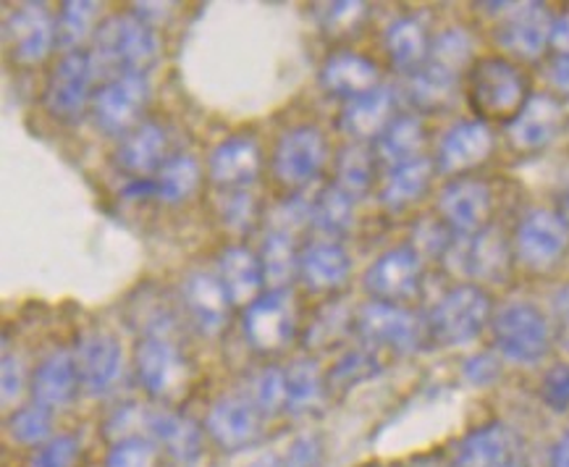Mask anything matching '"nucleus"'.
<instances>
[{
  "label": "nucleus",
  "mask_w": 569,
  "mask_h": 467,
  "mask_svg": "<svg viewBox=\"0 0 569 467\" xmlns=\"http://www.w3.org/2000/svg\"><path fill=\"white\" fill-rule=\"evenodd\" d=\"M90 58L94 77L106 82L121 74H148L160 58V38L137 13H113L94 27Z\"/></svg>",
  "instance_id": "f257e3e1"
},
{
  "label": "nucleus",
  "mask_w": 569,
  "mask_h": 467,
  "mask_svg": "<svg viewBox=\"0 0 569 467\" xmlns=\"http://www.w3.org/2000/svg\"><path fill=\"white\" fill-rule=\"evenodd\" d=\"M467 100L480 121H515L530 100L528 79L505 56L478 58L467 74Z\"/></svg>",
  "instance_id": "f03ea898"
},
{
  "label": "nucleus",
  "mask_w": 569,
  "mask_h": 467,
  "mask_svg": "<svg viewBox=\"0 0 569 467\" xmlns=\"http://www.w3.org/2000/svg\"><path fill=\"white\" fill-rule=\"evenodd\" d=\"M493 345L509 362L532 365L551 347V324L536 305L509 302L491 320Z\"/></svg>",
  "instance_id": "7ed1b4c3"
},
{
  "label": "nucleus",
  "mask_w": 569,
  "mask_h": 467,
  "mask_svg": "<svg viewBox=\"0 0 569 467\" xmlns=\"http://www.w3.org/2000/svg\"><path fill=\"white\" fill-rule=\"evenodd\" d=\"M134 368L142 389L160 403H173L189 389V362L169 334H144L137 345Z\"/></svg>",
  "instance_id": "20e7f679"
},
{
  "label": "nucleus",
  "mask_w": 569,
  "mask_h": 467,
  "mask_svg": "<svg viewBox=\"0 0 569 467\" xmlns=\"http://www.w3.org/2000/svg\"><path fill=\"white\" fill-rule=\"evenodd\" d=\"M491 320V297L476 284L447 291L430 312V331L447 347H462L483 331Z\"/></svg>",
  "instance_id": "39448f33"
},
{
  "label": "nucleus",
  "mask_w": 569,
  "mask_h": 467,
  "mask_svg": "<svg viewBox=\"0 0 569 467\" xmlns=\"http://www.w3.org/2000/svg\"><path fill=\"white\" fill-rule=\"evenodd\" d=\"M328 160L326 135L312 123H299L283 131L273 148L271 171L279 185L287 189H299L310 185L323 171Z\"/></svg>",
  "instance_id": "423d86ee"
},
{
  "label": "nucleus",
  "mask_w": 569,
  "mask_h": 467,
  "mask_svg": "<svg viewBox=\"0 0 569 467\" xmlns=\"http://www.w3.org/2000/svg\"><path fill=\"white\" fill-rule=\"evenodd\" d=\"M244 337L258 352H283L297 337V308L289 289H271L247 305L242 316Z\"/></svg>",
  "instance_id": "0eeeda50"
},
{
  "label": "nucleus",
  "mask_w": 569,
  "mask_h": 467,
  "mask_svg": "<svg viewBox=\"0 0 569 467\" xmlns=\"http://www.w3.org/2000/svg\"><path fill=\"white\" fill-rule=\"evenodd\" d=\"M150 100L148 74H121L94 92L92 119L103 135L123 137L131 129L140 127V116Z\"/></svg>",
  "instance_id": "6e6552de"
},
{
  "label": "nucleus",
  "mask_w": 569,
  "mask_h": 467,
  "mask_svg": "<svg viewBox=\"0 0 569 467\" xmlns=\"http://www.w3.org/2000/svg\"><path fill=\"white\" fill-rule=\"evenodd\" d=\"M94 66L90 53L84 50H71L63 53L61 61L50 71L46 85V108L58 121H77L82 119L84 108L92 106V85H94Z\"/></svg>",
  "instance_id": "1a4fd4ad"
},
{
  "label": "nucleus",
  "mask_w": 569,
  "mask_h": 467,
  "mask_svg": "<svg viewBox=\"0 0 569 467\" xmlns=\"http://www.w3.org/2000/svg\"><path fill=\"white\" fill-rule=\"evenodd\" d=\"M79 381L90 397H108L123 378V349L108 331H87L77 339Z\"/></svg>",
  "instance_id": "9d476101"
},
{
  "label": "nucleus",
  "mask_w": 569,
  "mask_h": 467,
  "mask_svg": "<svg viewBox=\"0 0 569 467\" xmlns=\"http://www.w3.org/2000/svg\"><path fill=\"white\" fill-rule=\"evenodd\" d=\"M355 328L360 339L370 347H386L393 352H415L420 345V320L391 302H368L357 312Z\"/></svg>",
  "instance_id": "9b49d317"
},
{
  "label": "nucleus",
  "mask_w": 569,
  "mask_h": 467,
  "mask_svg": "<svg viewBox=\"0 0 569 467\" xmlns=\"http://www.w3.org/2000/svg\"><path fill=\"white\" fill-rule=\"evenodd\" d=\"M58 42V21L48 6L24 3L6 21V46L17 63L34 66L46 61Z\"/></svg>",
  "instance_id": "f8f14e48"
},
{
  "label": "nucleus",
  "mask_w": 569,
  "mask_h": 467,
  "mask_svg": "<svg viewBox=\"0 0 569 467\" xmlns=\"http://www.w3.org/2000/svg\"><path fill=\"white\" fill-rule=\"evenodd\" d=\"M422 262L415 247H393L365 271V289L378 302L401 305L418 295Z\"/></svg>",
  "instance_id": "ddd939ff"
},
{
  "label": "nucleus",
  "mask_w": 569,
  "mask_h": 467,
  "mask_svg": "<svg viewBox=\"0 0 569 467\" xmlns=\"http://www.w3.org/2000/svg\"><path fill=\"white\" fill-rule=\"evenodd\" d=\"M569 226L551 210H530L515 231V255L530 268H549L567 247Z\"/></svg>",
  "instance_id": "4468645a"
},
{
  "label": "nucleus",
  "mask_w": 569,
  "mask_h": 467,
  "mask_svg": "<svg viewBox=\"0 0 569 467\" xmlns=\"http://www.w3.org/2000/svg\"><path fill=\"white\" fill-rule=\"evenodd\" d=\"M260 420L262 415L250 397L229 394V397L216 399L213 407L208 410L206 434L221 449L237 451L254 444L260 436Z\"/></svg>",
  "instance_id": "2eb2a0df"
},
{
  "label": "nucleus",
  "mask_w": 569,
  "mask_h": 467,
  "mask_svg": "<svg viewBox=\"0 0 569 467\" xmlns=\"http://www.w3.org/2000/svg\"><path fill=\"white\" fill-rule=\"evenodd\" d=\"M491 189H488L486 181L459 177L441 189L439 216L449 229L459 231L462 237H470V234L486 229L488 216H491Z\"/></svg>",
  "instance_id": "dca6fc26"
},
{
  "label": "nucleus",
  "mask_w": 569,
  "mask_h": 467,
  "mask_svg": "<svg viewBox=\"0 0 569 467\" xmlns=\"http://www.w3.org/2000/svg\"><path fill=\"white\" fill-rule=\"evenodd\" d=\"M449 262L459 276H467V279L496 281L507 274L509 247L501 231L483 229L451 245Z\"/></svg>",
  "instance_id": "f3484780"
},
{
  "label": "nucleus",
  "mask_w": 569,
  "mask_h": 467,
  "mask_svg": "<svg viewBox=\"0 0 569 467\" xmlns=\"http://www.w3.org/2000/svg\"><path fill=\"white\" fill-rule=\"evenodd\" d=\"M181 305H184L189 320L206 337H218L231 316V299L226 295L218 276L206 271H192L181 284Z\"/></svg>",
  "instance_id": "a211bd4d"
},
{
  "label": "nucleus",
  "mask_w": 569,
  "mask_h": 467,
  "mask_svg": "<svg viewBox=\"0 0 569 467\" xmlns=\"http://www.w3.org/2000/svg\"><path fill=\"white\" fill-rule=\"evenodd\" d=\"M262 171V152L252 137H229L208 158V177L221 189H247Z\"/></svg>",
  "instance_id": "6ab92c4d"
},
{
  "label": "nucleus",
  "mask_w": 569,
  "mask_h": 467,
  "mask_svg": "<svg viewBox=\"0 0 569 467\" xmlns=\"http://www.w3.org/2000/svg\"><path fill=\"white\" fill-rule=\"evenodd\" d=\"M565 127V108L551 95H530L515 121L507 123L509 140L517 150H538L553 142Z\"/></svg>",
  "instance_id": "aec40b11"
},
{
  "label": "nucleus",
  "mask_w": 569,
  "mask_h": 467,
  "mask_svg": "<svg viewBox=\"0 0 569 467\" xmlns=\"http://www.w3.org/2000/svg\"><path fill=\"white\" fill-rule=\"evenodd\" d=\"M79 389H82V381H79L74 352H66V349L50 352L34 368L32 381H29L34 403L48 407V410H61V407L74 403Z\"/></svg>",
  "instance_id": "412c9836"
},
{
  "label": "nucleus",
  "mask_w": 569,
  "mask_h": 467,
  "mask_svg": "<svg viewBox=\"0 0 569 467\" xmlns=\"http://www.w3.org/2000/svg\"><path fill=\"white\" fill-rule=\"evenodd\" d=\"M493 150V135L486 121H462L447 131L439 145L436 169L443 173H462L476 169Z\"/></svg>",
  "instance_id": "4be33fe9"
},
{
  "label": "nucleus",
  "mask_w": 569,
  "mask_h": 467,
  "mask_svg": "<svg viewBox=\"0 0 569 467\" xmlns=\"http://www.w3.org/2000/svg\"><path fill=\"white\" fill-rule=\"evenodd\" d=\"M551 27L553 21L549 19L543 6H522L515 13H509L505 24L499 27V46L512 53L515 58H525L532 61L543 53V48L551 42Z\"/></svg>",
  "instance_id": "5701e85b"
},
{
  "label": "nucleus",
  "mask_w": 569,
  "mask_h": 467,
  "mask_svg": "<svg viewBox=\"0 0 569 467\" xmlns=\"http://www.w3.org/2000/svg\"><path fill=\"white\" fill-rule=\"evenodd\" d=\"M148 439L179 465L194 463L202 455V428L181 413L152 410L148 415Z\"/></svg>",
  "instance_id": "b1692460"
},
{
  "label": "nucleus",
  "mask_w": 569,
  "mask_h": 467,
  "mask_svg": "<svg viewBox=\"0 0 569 467\" xmlns=\"http://www.w3.org/2000/svg\"><path fill=\"white\" fill-rule=\"evenodd\" d=\"M166 148H169V140H166L163 127L152 121H142L140 127H134L129 135L121 137L119 150H116V163L131 179H148V173L160 171L166 160H169L166 158Z\"/></svg>",
  "instance_id": "393cba45"
},
{
  "label": "nucleus",
  "mask_w": 569,
  "mask_h": 467,
  "mask_svg": "<svg viewBox=\"0 0 569 467\" xmlns=\"http://www.w3.org/2000/svg\"><path fill=\"white\" fill-rule=\"evenodd\" d=\"M352 274V260L337 242H312L299 252V279L308 291H337Z\"/></svg>",
  "instance_id": "a878e982"
},
{
  "label": "nucleus",
  "mask_w": 569,
  "mask_h": 467,
  "mask_svg": "<svg viewBox=\"0 0 569 467\" xmlns=\"http://www.w3.org/2000/svg\"><path fill=\"white\" fill-rule=\"evenodd\" d=\"M515 457V434L505 423H488L457 444L451 467H507Z\"/></svg>",
  "instance_id": "bb28decb"
},
{
  "label": "nucleus",
  "mask_w": 569,
  "mask_h": 467,
  "mask_svg": "<svg viewBox=\"0 0 569 467\" xmlns=\"http://www.w3.org/2000/svg\"><path fill=\"white\" fill-rule=\"evenodd\" d=\"M320 82L331 95L355 100L378 87V66L352 50L333 53L320 69Z\"/></svg>",
  "instance_id": "cd10ccee"
},
{
  "label": "nucleus",
  "mask_w": 569,
  "mask_h": 467,
  "mask_svg": "<svg viewBox=\"0 0 569 467\" xmlns=\"http://www.w3.org/2000/svg\"><path fill=\"white\" fill-rule=\"evenodd\" d=\"M218 279H221L231 305H252L266 287V274H262L260 255L247 247H229L218 258Z\"/></svg>",
  "instance_id": "c85d7f7f"
},
{
  "label": "nucleus",
  "mask_w": 569,
  "mask_h": 467,
  "mask_svg": "<svg viewBox=\"0 0 569 467\" xmlns=\"http://www.w3.org/2000/svg\"><path fill=\"white\" fill-rule=\"evenodd\" d=\"M393 95L386 87H376L373 92L362 98L347 100L345 113H341V129L352 140H378L386 127L393 121Z\"/></svg>",
  "instance_id": "c756f323"
},
{
  "label": "nucleus",
  "mask_w": 569,
  "mask_h": 467,
  "mask_svg": "<svg viewBox=\"0 0 569 467\" xmlns=\"http://www.w3.org/2000/svg\"><path fill=\"white\" fill-rule=\"evenodd\" d=\"M433 169L436 166L422 156L407 160V163L401 166H393L381 189L383 206L389 210H405L407 206H412L415 200H420V197L426 195V189L430 187Z\"/></svg>",
  "instance_id": "7c9ffc66"
},
{
  "label": "nucleus",
  "mask_w": 569,
  "mask_h": 467,
  "mask_svg": "<svg viewBox=\"0 0 569 467\" xmlns=\"http://www.w3.org/2000/svg\"><path fill=\"white\" fill-rule=\"evenodd\" d=\"M158 200L166 206H181L197 195L202 185V166L194 156H171L156 177Z\"/></svg>",
  "instance_id": "2f4dec72"
},
{
  "label": "nucleus",
  "mask_w": 569,
  "mask_h": 467,
  "mask_svg": "<svg viewBox=\"0 0 569 467\" xmlns=\"http://www.w3.org/2000/svg\"><path fill=\"white\" fill-rule=\"evenodd\" d=\"M326 386V376L316 360L302 357V360L291 362L287 368V413L305 415L316 410L323 399Z\"/></svg>",
  "instance_id": "473e14b6"
},
{
  "label": "nucleus",
  "mask_w": 569,
  "mask_h": 467,
  "mask_svg": "<svg viewBox=\"0 0 569 467\" xmlns=\"http://www.w3.org/2000/svg\"><path fill=\"white\" fill-rule=\"evenodd\" d=\"M422 142H426V129H422L420 119L415 116H397L381 137H378V156H381L386 163L401 166L407 160L420 158Z\"/></svg>",
  "instance_id": "72a5a7b5"
},
{
  "label": "nucleus",
  "mask_w": 569,
  "mask_h": 467,
  "mask_svg": "<svg viewBox=\"0 0 569 467\" xmlns=\"http://www.w3.org/2000/svg\"><path fill=\"white\" fill-rule=\"evenodd\" d=\"M386 53H389L391 63L399 69H418L430 53L428 34L420 21L415 19H399L393 21L386 32Z\"/></svg>",
  "instance_id": "f704fd0d"
},
{
  "label": "nucleus",
  "mask_w": 569,
  "mask_h": 467,
  "mask_svg": "<svg viewBox=\"0 0 569 467\" xmlns=\"http://www.w3.org/2000/svg\"><path fill=\"white\" fill-rule=\"evenodd\" d=\"M260 262L268 287L287 289L289 281L299 274V252L295 247V239L287 237V234L268 231L260 250Z\"/></svg>",
  "instance_id": "c9c22d12"
},
{
  "label": "nucleus",
  "mask_w": 569,
  "mask_h": 467,
  "mask_svg": "<svg viewBox=\"0 0 569 467\" xmlns=\"http://www.w3.org/2000/svg\"><path fill=\"white\" fill-rule=\"evenodd\" d=\"M355 221V197L341 187H326L312 200V226L326 237H341Z\"/></svg>",
  "instance_id": "e433bc0d"
},
{
  "label": "nucleus",
  "mask_w": 569,
  "mask_h": 467,
  "mask_svg": "<svg viewBox=\"0 0 569 467\" xmlns=\"http://www.w3.org/2000/svg\"><path fill=\"white\" fill-rule=\"evenodd\" d=\"M9 436L24 447H42V444L53 439V410L38 403L19 407L9 418Z\"/></svg>",
  "instance_id": "4c0bfd02"
},
{
  "label": "nucleus",
  "mask_w": 569,
  "mask_h": 467,
  "mask_svg": "<svg viewBox=\"0 0 569 467\" xmlns=\"http://www.w3.org/2000/svg\"><path fill=\"white\" fill-rule=\"evenodd\" d=\"M373 181V152L365 145H347L337 158V187L349 195H362Z\"/></svg>",
  "instance_id": "58836bf2"
},
{
  "label": "nucleus",
  "mask_w": 569,
  "mask_h": 467,
  "mask_svg": "<svg viewBox=\"0 0 569 467\" xmlns=\"http://www.w3.org/2000/svg\"><path fill=\"white\" fill-rule=\"evenodd\" d=\"M94 19H98V3H63L58 11V46L66 48V53L79 50V46L90 38ZM94 34V32H92Z\"/></svg>",
  "instance_id": "ea45409f"
},
{
  "label": "nucleus",
  "mask_w": 569,
  "mask_h": 467,
  "mask_svg": "<svg viewBox=\"0 0 569 467\" xmlns=\"http://www.w3.org/2000/svg\"><path fill=\"white\" fill-rule=\"evenodd\" d=\"M247 397L252 399V405L258 407L262 418H273L287 410V370L281 368H262L254 374L250 381V394Z\"/></svg>",
  "instance_id": "a19ab883"
},
{
  "label": "nucleus",
  "mask_w": 569,
  "mask_h": 467,
  "mask_svg": "<svg viewBox=\"0 0 569 467\" xmlns=\"http://www.w3.org/2000/svg\"><path fill=\"white\" fill-rule=\"evenodd\" d=\"M352 328V312H349L345 305L328 302L316 312L312 324L305 331V341L312 349H326L345 337V334Z\"/></svg>",
  "instance_id": "79ce46f5"
},
{
  "label": "nucleus",
  "mask_w": 569,
  "mask_h": 467,
  "mask_svg": "<svg viewBox=\"0 0 569 467\" xmlns=\"http://www.w3.org/2000/svg\"><path fill=\"white\" fill-rule=\"evenodd\" d=\"M455 85H457V74H449V71L439 69V66L428 63L415 71L410 92H412V100L420 108H439L451 98Z\"/></svg>",
  "instance_id": "37998d69"
},
{
  "label": "nucleus",
  "mask_w": 569,
  "mask_h": 467,
  "mask_svg": "<svg viewBox=\"0 0 569 467\" xmlns=\"http://www.w3.org/2000/svg\"><path fill=\"white\" fill-rule=\"evenodd\" d=\"M378 360L365 349H355V352H347L341 360L328 370L326 384L328 389H352V386L368 381L378 374Z\"/></svg>",
  "instance_id": "c03bdc74"
},
{
  "label": "nucleus",
  "mask_w": 569,
  "mask_h": 467,
  "mask_svg": "<svg viewBox=\"0 0 569 467\" xmlns=\"http://www.w3.org/2000/svg\"><path fill=\"white\" fill-rule=\"evenodd\" d=\"M216 210L226 229L233 234L250 231L258 221V206H254V197L247 189H223L221 200L216 202Z\"/></svg>",
  "instance_id": "a18cd8bd"
},
{
  "label": "nucleus",
  "mask_w": 569,
  "mask_h": 467,
  "mask_svg": "<svg viewBox=\"0 0 569 467\" xmlns=\"http://www.w3.org/2000/svg\"><path fill=\"white\" fill-rule=\"evenodd\" d=\"M312 226V200H305V197L291 195L287 200L276 202L268 213V231L287 234V237L295 239L299 231H305Z\"/></svg>",
  "instance_id": "49530a36"
},
{
  "label": "nucleus",
  "mask_w": 569,
  "mask_h": 467,
  "mask_svg": "<svg viewBox=\"0 0 569 467\" xmlns=\"http://www.w3.org/2000/svg\"><path fill=\"white\" fill-rule=\"evenodd\" d=\"M470 34L462 32V29H449V32H443L441 38L433 42V48H430V63L449 71V74H457L459 66L470 58Z\"/></svg>",
  "instance_id": "de8ad7c7"
},
{
  "label": "nucleus",
  "mask_w": 569,
  "mask_h": 467,
  "mask_svg": "<svg viewBox=\"0 0 569 467\" xmlns=\"http://www.w3.org/2000/svg\"><path fill=\"white\" fill-rule=\"evenodd\" d=\"M160 449L148 436H134V439H121L113 444L106 467H158Z\"/></svg>",
  "instance_id": "09e8293b"
},
{
  "label": "nucleus",
  "mask_w": 569,
  "mask_h": 467,
  "mask_svg": "<svg viewBox=\"0 0 569 467\" xmlns=\"http://www.w3.org/2000/svg\"><path fill=\"white\" fill-rule=\"evenodd\" d=\"M79 441L69 434H58L53 439L34 449L29 467H74L79 459Z\"/></svg>",
  "instance_id": "8fccbe9b"
},
{
  "label": "nucleus",
  "mask_w": 569,
  "mask_h": 467,
  "mask_svg": "<svg viewBox=\"0 0 569 467\" xmlns=\"http://www.w3.org/2000/svg\"><path fill=\"white\" fill-rule=\"evenodd\" d=\"M29 381H32V378L27 376L24 360H21L19 355L6 352L3 365H0V391H3V405L6 407L17 405Z\"/></svg>",
  "instance_id": "3c124183"
},
{
  "label": "nucleus",
  "mask_w": 569,
  "mask_h": 467,
  "mask_svg": "<svg viewBox=\"0 0 569 467\" xmlns=\"http://www.w3.org/2000/svg\"><path fill=\"white\" fill-rule=\"evenodd\" d=\"M281 467H323V444L318 436L305 434L289 444Z\"/></svg>",
  "instance_id": "603ef678"
},
{
  "label": "nucleus",
  "mask_w": 569,
  "mask_h": 467,
  "mask_svg": "<svg viewBox=\"0 0 569 467\" xmlns=\"http://www.w3.org/2000/svg\"><path fill=\"white\" fill-rule=\"evenodd\" d=\"M449 226L441 221V218H428V221H420L418 229H415V239H418V247L422 252H449V237H447ZM418 250V255H420Z\"/></svg>",
  "instance_id": "864d4df0"
},
{
  "label": "nucleus",
  "mask_w": 569,
  "mask_h": 467,
  "mask_svg": "<svg viewBox=\"0 0 569 467\" xmlns=\"http://www.w3.org/2000/svg\"><path fill=\"white\" fill-rule=\"evenodd\" d=\"M543 399L553 410L569 407V365H557L543 378Z\"/></svg>",
  "instance_id": "5fc2aeb1"
},
{
  "label": "nucleus",
  "mask_w": 569,
  "mask_h": 467,
  "mask_svg": "<svg viewBox=\"0 0 569 467\" xmlns=\"http://www.w3.org/2000/svg\"><path fill=\"white\" fill-rule=\"evenodd\" d=\"M362 17H365L362 3H333V6H328V11H326V29L331 34L349 32V29L360 24Z\"/></svg>",
  "instance_id": "6e6d98bb"
},
{
  "label": "nucleus",
  "mask_w": 569,
  "mask_h": 467,
  "mask_svg": "<svg viewBox=\"0 0 569 467\" xmlns=\"http://www.w3.org/2000/svg\"><path fill=\"white\" fill-rule=\"evenodd\" d=\"M553 310V326H557V337L565 349H569V284L557 289V295L551 299Z\"/></svg>",
  "instance_id": "4d7b16f0"
},
{
  "label": "nucleus",
  "mask_w": 569,
  "mask_h": 467,
  "mask_svg": "<svg viewBox=\"0 0 569 467\" xmlns=\"http://www.w3.org/2000/svg\"><path fill=\"white\" fill-rule=\"evenodd\" d=\"M499 360H493L491 355H478V357H472V360H467V365H465V376L470 378L472 384H478V386H486V384H491L496 376H499Z\"/></svg>",
  "instance_id": "13d9d810"
},
{
  "label": "nucleus",
  "mask_w": 569,
  "mask_h": 467,
  "mask_svg": "<svg viewBox=\"0 0 569 467\" xmlns=\"http://www.w3.org/2000/svg\"><path fill=\"white\" fill-rule=\"evenodd\" d=\"M123 197L127 200H144V197H158V185L156 179H131L127 187H123Z\"/></svg>",
  "instance_id": "bf43d9fd"
},
{
  "label": "nucleus",
  "mask_w": 569,
  "mask_h": 467,
  "mask_svg": "<svg viewBox=\"0 0 569 467\" xmlns=\"http://www.w3.org/2000/svg\"><path fill=\"white\" fill-rule=\"evenodd\" d=\"M551 46L559 56H569V17H561L551 27Z\"/></svg>",
  "instance_id": "052dcab7"
},
{
  "label": "nucleus",
  "mask_w": 569,
  "mask_h": 467,
  "mask_svg": "<svg viewBox=\"0 0 569 467\" xmlns=\"http://www.w3.org/2000/svg\"><path fill=\"white\" fill-rule=\"evenodd\" d=\"M551 82L557 90L569 95V56H559L551 66Z\"/></svg>",
  "instance_id": "680f3d73"
},
{
  "label": "nucleus",
  "mask_w": 569,
  "mask_h": 467,
  "mask_svg": "<svg viewBox=\"0 0 569 467\" xmlns=\"http://www.w3.org/2000/svg\"><path fill=\"white\" fill-rule=\"evenodd\" d=\"M551 467H569V430L559 439L557 449H553Z\"/></svg>",
  "instance_id": "e2e57ef3"
},
{
  "label": "nucleus",
  "mask_w": 569,
  "mask_h": 467,
  "mask_svg": "<svg viewBox=\"0 0 569 467\" xmlns=\"http://www.w3.org/2000/svg\"><path fill=\"white\" fill-rule=\"evenodd\" d=\"M250 467H281V459L276 457V455H266V457L254 459V463H252Z\"/></svg>",
  "instance_id": "0e129e2a"
},
{
  "label": "nucleus",
  "mask_w": 569,
  "mask_h": 467,
  "mask_svg": "<svg viewBox=\"0 0 569 467\" xmlns=\"http://www.w3.org/2000/svg\"><path fill=\"white\" fill-rule=\"evenodd\" d=\"M561 218H565L567 226H569V185L565 189V197H561Z\"/></svg>",
  "instance_id": "69168bd1"
}]
</instances>
